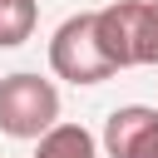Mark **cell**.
I'll return each instance as SVG.
<instances>
[{
  "label": "cell",
  "mask_w": 158,
  "mask_h": 158,
  "mask_svg": "<svg viewBox=\"0 0 158 158\" xmlns=\"http://www.w3.org/2000/svg\"><path fill=\"white\" fill-rule=\"evenodd\" d=\"M59 123V89L40 74H5L0 79V133L40 138Z\"/></svg>",
  "instance_id": "6da1fadb"
},
{
  "label": "cell",
  "mask_w": 158,
  "mask_h": 158,
  "mask_svg": "<svg viewBox=\"0 0 158 158\" xmlns=\"http://www.w3.org/2000/svg\"><path fill=\"white\" fill-rule=\"evenodd\" d=\"M49 69L59 79H69V84H104L109 74H118L104 59L99 40H94V10H79V15H69L54 30V40H49Z\"/></svg>",
  "instance_id": "7a4b0ae2"
},
{
  "label": "cell",
  "mask_w": 158,
  "mask_h": 158,
  "mask_svg": "<svg viewBox=\"0 0 158 158\" xmlns=\"http://www.w3.org/2000/svg\"><path fill=\"white\" fill-rule=\"evenodd\" d=\"M104 148L109 158H158V109L148 104L114 109L104 123Z\"/></svg>",
  "instance_id": "3957f363"
},
{
  "label": "cell",
  "mask_w": 158,
  "mask_h": 158,
  "mask_svg": "<svg viewBox=\"0 0 158 158\" xmlns=\"http://www.w3.org/2000/svg\"><path fill=\"white\" fill-rule=\"evenodd\" d=\"M35 158H99V143L84 123H54L49 133H40Z\"/></svg>",
  "instance_id": "277c9868"
},
{
  "label": "cell",
  "mask_w": 158,
  "mask_h": 158,
  "mask_svg": "<svg viewBox=\"0 0 158 158\" xmlns=\"http://www.w3.org/2000/svg\"><path fill=\"white\" fill-rule=\"evenodd\" d=\"M35 25H40V0H0V49L25 44Z\"/></svg>",
  "instance_id": "5b68a950"
},
{
  "label": "cell",
  "mask_w": 158,
  "mask_h": 158,
  "mask_svg": "<svg viewBox=\"0 0 158 158\" xmlns=\"http://www.w3.org/2000/svg\"><path fill=\"white\" fill-rule=\"evenodd\" d=\"M133 64H158V0H138V40Z\"/></svg>",
  "instance_id": "8992f818"
}]
</instances>
